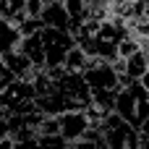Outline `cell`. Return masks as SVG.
<instances>
[{
  "mask_svg": "<svg viewBox=\"0 0 149 149\" xmlns=\"http://www.w3.org/2000/svg\"><path fill=\"white\" fill-rule=\"evenodd\" d=\"M18 45H21L18 29L13 24H8L5 18H0V58L8 55V52H13V50H18Z\"/></svg>",
  "mask_w": 149,
  "mask_h": 149,
  "instance_id": "13",
  "label": "cell"
},
{
  "mask_svg": "<svg viewBox=\"0 0 149 149\" xmlns=\"http://www.w3.org/2000/svg\"><path fill=\"white\" fill-rule=\"evenodd\" d=\"M5 136H10V115L0 107V139H5Z\"/></svg>",
  "mask_w": 149,
  "mask_h": 149,
  "instance_id": "19",
  "label": "cell"
},
{
  "mask_svg": "<svg viewBox=\"0 0 149 149\" xmlns=\"http://www.w3.org/2000/svg\"><path fill=\"white\" fill-rule=\"evenodd\" d=\"M0 149H16V141L10 136H5V139H0Z\"/></svg>",
  "mask_w": 149,
  "mask_h": 149,
  "instance_id": "21",
  "label": "cell"
},
{
  "mask_svg": "<svg viewBox=\"0 0 149 149\" xmlns=\"http://www.w3.org/2000/svg\"><path fill=\"white\" fill-rule=\"evenodd\" d=\"M42 10H45L42 0H26V16L29 18H42Z\"/></svg>",
  "mask_w": 149,
  "mask_h": 149,
  "instance_id": "18",
  "label": "cell"
},
{
  "mask_svg": "<svg viewBox=\"0 0 149 149\" xmlns=\"http://www.w3.org/2000/svg\"><path fill=\"white\" fill-rule=\"evenodd\" d=\"M128 3H136V0H128Z\"/></svg>",
  "mask_w": 149,
  "mask_h": 149,
  "instance_id": "27",
  "label": "cell"
},
{
  "mask_svg": "<svg viewBox=\"0 0 149 149\" xmlns=\"http://www.w3.org/2000/svg\"><path fill=\"white\" fill-rule=\"evenodd\" d=\"M144 50H147V52H149V39H147V42H144Z\"/></svg>",
  "mask_w": 149,
  "mask_h": 149,
  "instance_id": "26",
  "label": "cell"
},
{
  "mask_svg": "<svg viewBox=\"0 0 149 149\" xmlns=\"http://www.w3.org/2000/svg\"><path fill=\"white\" fill-rule=\"evenodd\" d=\"M84 79L92 94H118L123 86V76L115 68V63H105V60H92L84 71Z\"/></svg>",
  "mask_w": 149,
  "mask_h": 149,
  "instance_id": "4",
  "label": "cell"
},
{
  "mask_svg": "<svg viewBox=\"0 0 149 149\" xmlns=\"http://www.w3.org/2000/svg\"><path fill=\"white\" fill-rule=\"evenodd\" d=\"M50 76L58 84V94H60V102H63L65 113H86V107L92 105V89H89L86 79L65 73L63 68L50 71Z\"/></svg>",
  "mask_w": 149,
  "mask_h": 149,
  "instance_id": "2",
  "label": "cell"
},
{
  "mask_svg": "<svg viewBox=\"0 0 149 149\" xmlns=\"http://www.w3.org/2000/svg\"><path fill=\"white\" fill-rule=\"evenodd\" d=\"M45 42V58H47V71H58L65 65V58L76 47L73 31H60V29H45L42 31Z\"/></svg>",
  "mask_w": 149,
  "mask_h": 149,
  "instance_id": "6",
  "label": "cell"
},
{
  "mask_svg": "<svg viewBox=\"0 0 149 149\" xmlns=\"http://www.w3.org/2000/svg\"><path fill=\"white\" fill-rule=\"evenodd\" d=\"M37 144L42 149H71L73 144H68L60 134H50V136H39L37 139Z\"/></svg>",
  "mask_w": 149,
  "mask_h": 149,
  "instance_id": "16",
  "label": "cell"
},
{
  "mask_svg": "<svg viewBox=\"0 0 149 149\" xmlns=\"http://www.w3.org/2000/svg\"><path fill=\"white\" fill-rule=\"evenodd\" d=\"M45 5H52V3H63V0H42Z\"/></svg>",
  "mask_w": 149,
  "mask_h": 149,
  "instance_id": "25",
  "label": "cell"
},
{
  "mask_svg": "<svg viewBox=\"0 0 149 149\" xmlns=\"http://www.w3.org/2000/svg\"><path fill=\"white\" fill-rule=\"evenodd\" d=\"M13 81H16V76L10 73V68H8V65H5V63L0 60V94H3V92H5V89L10 86Z\"/></svg>",
  "mask_w": 149,
  "mask_h": 149,
  "instance_id": "17",
  "label": "cell"
},
{
  "mask_svg": "<svg viewBox=\"0 0 149 149\" xmlns=\"http://www.w3.org/2000/svg\"><path fill=\"white\" fill-rule=\"evenodd\" d=\"M139 84H141V86H144V89H147V92H149V71H147V73H144V79H141Z\"/></svg>",
  "mask_w": 149,
  "mask_h": 149,
  "instance_id": "24",
  "label": "cell"
},
{
  "mask_svg": "<svg viewBox=\"0 0 149 149\" xmlns=\"http://www.w3.org/2000/svg\"><path fill=\"white\" fill-rule=\"evenodd\" d=\"M92 60H89V55L76 45L73 50H71V55L65 58V65H63V71L65 73H73V76H84V71H86V65H89Z\"/></svg>",
  "mask_w": 149,
  "mask_h": 149,
  "instance_id": "14",
  "label": "cell"
},
{
  "mask_svg": "<svg viewBox=\"0 0 149 149\" xmlns=\"http://www.w3.org/2000/svg\"><path fill=\"white\" fill-rule=\"evenodd\" d=\"M42 31H45V24H42V18H26V21L18 26V34H21V39L37 37V34H42Z\"/></svg>",
  "mask_w": 149,
  "mask_h": 149,
  "instance_id": "15",
  "label": "cell"
},
{
  "mask_svg": "<svg viewBox=\"0 0 149 149\" xmlns=\"http://www.w3.org/2000/svg\"><path fill=\"white\" fill-rule=\"evenodd\" d=\"M100 136L110 149H147L141 134L134 126H128L123 118H118V115L107 118L100 126Z\"/></svg>",
  "mask_w": 149,
  "mask_h": 149,
  "instance_id": "3",
  "label": "cell"
},
{
  "mask_svg": "<svg viewBox=\"0 0 149 149\" xmlns=\"http://www.w3.org/2000/svg\"><path fill=\"white\" fill-rule=\"evenodd\" d=\"M92 3H94L97 8H110V5H113V0H92Z\"/></svg>",
  "mask_w": 149,
  "mask_h": 149,
  "instance_id": "23",
  "label": "cell"
},
{
  "mask_svg": "<svg viewBox=\"0 0 149 149\" xmlns=\"http://www.w3.org/2000/svg\"><path fill=\"white\" fill-rule=\"evenodd\" d=\"M115 115L123 118L136 131L149 120V92L139 81L123 79V86H120L118 100H115Z\"/></svg>",
  "mask_w": 149,
  "mask_h": 149,
  "instance_id": "1",
  "label": "cell"
},
{
  "mask_svg": "<svg viewBox=\"0 0 149 149\" xmlns=\"http://www.w3.org/2000/svg\"><path fill=\"white\" fill-rule=\"evenodd\" d=\"M18 50L34 63L37 71H47V58H45V42H42V34L37 37H29V39H21Z\"/></svg>",
  "mask_w": 149,
  "mask_h": 149,
  "instance_id": "10",
  "label": "cell"
},
{
  "mask_svg": "<svg viewBox=\"0 0 149 149\" xmlns=\"http://www.w3.org/2000/svg\"><path fill=\"white\" fill-rule=\"evenodd\" d=\"M0 18L13 24L16 29L29 18L26 16V0H0Z\"/></svg>",
  "mask_w": 149,
  "mask_h": 149,
  "instance_id": "12",
  "label": "cell"
},
{
  "mask_svg": "<svg viewBox=\"0 0 149 149\" xmlns=\"http://www.w3.org/2000/svg\"><path fill=\"white\" fill-rule=\"evenodd\" d=\"M0 107L8 115H26L37 110V92L34 84L26 79H16L3 94H0Z\"/></svg>",
  "mask_w": 149,
  "mask_h": 149,
  "instance_id": "5",
  "label": "cell"
},
{
  "mask_svg": "<svg viewBox=\"0 0 149 149\" xmlns=\"http://www.w3.org/2000/svg\"><path fill=\"white\" fill-rule=\"evenodd\" d=\"M147 71H149V52L147 50H139L136 55L123 60V79H128V81H141Z\"/></svg>",
  "mask_w": 149,
  "mask_h": 149,
  "instance_id": "11",
  "label": "cell"
},
{
  "mask_svg": "<svg viewBox=\"0 0 149 149\" xmlns=\"http://www.w3.org/2000/svg\"><path fill=\"white\" fill-rule=\"evenodd\" d=\"M0 60H3V63L10 68V73H13L16 79H26V81H31V79L39 73V71L34 68V63H31V60H29V58H26L21 50H13V52L3 55Z\"/></svg>",
  "mask_w": 149,
  "mask_h": 149,
  "instance_id": "9",
  "label": "cell"
},
{
  "mask_svg": "<svg viewBox=\"0 0 149 149\" xmlns=\"http://www.w3.org/2000/svg\"><path fill=\"white\" fill-rule=\"evenodd\" d=\"M139 134H141V139H144V144H147V149H149V120L139 128Z\"/></svg>",
  "mask_w": 149,
  "mask_h": 149,
  "instance_id": "20",
  "label": "cell"
},
{
  "mask_svg": "<svg viewBox=\"0 0 149 149\" xmlns=\"http://www.w3.org/2000/svg\"><path fill=\"white\" fill-rule=\"evenodd\" d=\"M42 24L45 29H60V31H73V21L65 10L63 3H52V5H45L42 10Z\"/></svg>",
  "mask_w": 149,
  "mask_h": 149,
  "instance_id": "8",
  "label": "cell"
},
{
  "mask_svg": "<svg viewBox=\"0 0 149 149\" xmlns=\"http://www.w3.org/2000/svg\"><path fill=\"white\" fill-rule=\"evenodd\" d=\"M71 149H97V147H94V141H86V139H84V141H79V144H73Z\"/></svg>",
  "mask_w": 149,
  "mask_h": 149,
  "instance_id": "22",
  "label": "cell"
},
{
  "mask_svg": "<svg viewBox=\"0 0 149 149\" xmlns=\"http://www.w3.org/2000/svg\"><path fill=\"white\" fill-rule=\"evenodd\" d=\"M92 128H97V126H92V120L86 118V113H63L58 118V131H60V136L68 144L84 141Z\"/></svg>",
  "mask_w": 149,
  "mask_h": 149,
  "instance_id": "7",
  "label": "cell"
}]
</instances>
